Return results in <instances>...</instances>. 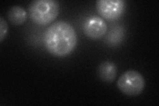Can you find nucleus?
I'll return each instance as SVG.
<instances>
[{"instance_id":"7","label":"nucleus","mask_w":159,"mask_h":106,"mask_svg":"<svg viewBox=\"0 0 159 106\" xmlns=\"http://www.w3.org/2000/svg\"><path fill=\"white\" fill-rule=\"evenodd\" d=\"M7 18L11 24L16 26H19L26 21L27 13L23 7L19 6H14L9 9Z\"/></svg>"},{"instance_id":"1","label":"nucleus","mask_w":159,"mask_h":106,"mask_svg":"<svg viewBox=\"0 0 159 106\" xmlns=\"http://www.w3.org/2000/svg\"><path fill=\"white\" fill-rule=\"evenodd\" d=\"M47 51L57 57H66L75 49L78 38L75 29L68 22L59 21L49 26L44 33Z\"/></svg>"},{"instance_id":"2","label":"nucleus","mask_w":159,"mask_h":106,"mask_svg":"<svg viewBox=\"0 0 159 106\" xmlns=\"http://www.w3.org/2000/svg\"><path fill=\"white\" fill-rule=\"evenodd\" d=\"M59 10V3L55 0H34L29 4L28 13L33 23L45 26L57 19Z\"/></svg>"},{"instance_id":"4","label":"nucleus","mask_w":159,"mask_h":106,"mask_svg":"<svg viewBox=\"0 0 159 106\" xmlns=\"http://www.w3.org/2000/svg\"><path fill=\"white\" fill-rule=\"evenodd\" d=\"M96 6L102 17L107 21H115L123 15L126 3L124 0H98Z\"/></svg>"},{"instance_id":"3","label":"nucleus","mask_w":159,"mask_h":106,"mask_svg":"<svg viewBox=\"0 0 159 106\" xmlns=\"http://www.w3.org/2000/svg\"><path fill=\"white\" fill-rule=\"evenodd\" d=\"M117 85L123 94L135 97L140 94L145 89V82L140 72L129 70L120 76L117 80Z\"/></svg>"},{"instance_id":"8","label":"nucleus","mask_w":159,"mask_h":106,"mask_svg":"<svg viewBox=\"0 0 159 106\" xmlns=\"http://www.w3.org/2000/svg\"><path fill=\"white\" fill-rule=\"evenodd\" d=\"M8 31V25L3 17H0V42L2 43Z\"/></svg>"},{"instance_id":"5","label":"nucleus","mask_w":159,"mask_h":106,"mask_svg":"<svg viewBox=\"0 0 159 106\" xmlns=\"http://www.w3.org/2000/svg\"><path fill=\"white\" fill-rule=\"evenodd\" d=\"M83 30L88 37L97 40L106 35L107 26L101 17L93 16L86 19L83 25Z\"/></svg>"},{"instance_id":"6","label":"nucleus","mask_w":159,"mask_h":106,"mask_svg":"<svg viewBox=\"0 0 159 106\" xmlns=\"http://www.w3.org/2000/svg\"><path fill=\"white\" fill-rule=\"evenodd\" d=\"M98 75L102 81L112 82L117 76V67L113 62L103 61L99 64L98 67Z\"/></svg>"}]
</instances>
